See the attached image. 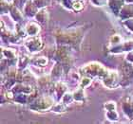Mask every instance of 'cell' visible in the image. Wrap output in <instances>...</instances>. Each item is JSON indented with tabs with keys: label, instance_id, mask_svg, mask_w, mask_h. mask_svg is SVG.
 I'll return each instance as SVG.
<instances>
[{
	"label": "cell",
	"instance_id": "obj_1",
	"mask_svg": "<svg viewBox=\"0 0 133 124\" xmlns=\"http://www.w3.org/2000/svg\"><path fill=\"white\" fill-rule=\"evenodd\" d=\"M81 3H77V5H80ZM81 7H82V6H74V8L75 9H80Z\"/></svg>",
	"mask_w": 133,
	"mask_h": 124
}]
</instances>
